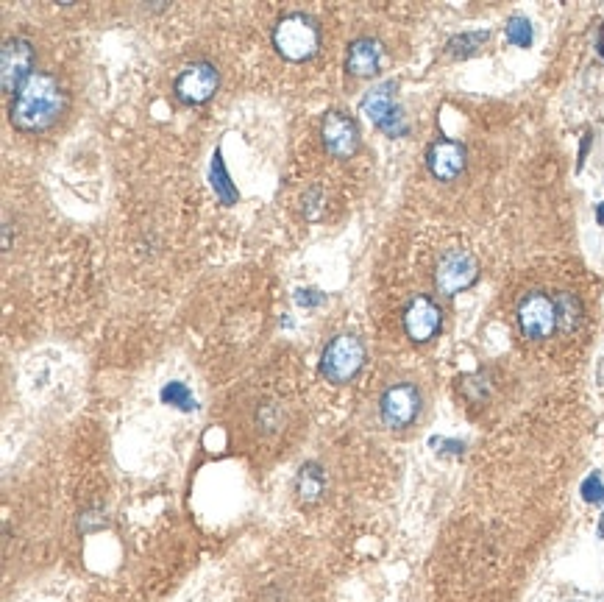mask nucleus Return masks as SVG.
I'll use <instances>...</instances> for the list:
<instances>
[{"label": "nucleus", "instance_id": "1", "mask_svg": "<svg viewBox=\"0 0 604 602\" xmlns=\"http://www.w3.org/2000/svg\"><path fill=\"white\" fill-rule=\"evenodd\" d=\"M67 106V95L62 84L51 73L34 70L28 81L14 92L12 123L20 131H45L62 118Z\"/></svg>", "mask_w": 604, "mask_h": 602}, {"label": "nucleus", "instance_id": "2", "mask_svg": "<svg viewBox=\"0 0 604 602\" xmlns=\"http://www.w3.org/2000/svg\"><path fill=\"white\" fill-rule=\"evenodd\" d=\"M515 324L518 332L532 343L552 341L560 332V321H557V301L554 293L546 290H527L518 304H515Z\"/></svg>", "mask_w": 604, "mask_h": 602}, {"label": "nucleus", "instance_id": "3", "mask_svg": "<svg viewBox=\"0 0 604 602\" xmlns=\"http://www.w3.org/2000/svg\"><path fill=\"white\" fill-rule=\"evenodd\" d=\"M273 48L282 53L287 62H307L321 48V31L307 14H284L273 28Z\"/></svg>", "mask_w": 604, "mask_h": 602}, {"label": "nucleus", "instance_id": "4", "mask_svg": "<svg viewBox=\"0 0 604 602\" xmlns=\"http://www.w3.org/2000/svg\"><path fill=\"white\" fill-rule=\"evenodd\" d=\"M365 366V346L357 335H337L321 354V374L335 385L351 382Z\"/></svg>", "mask_w": 604, "mask_h": 602}, {"label": "nucleus", "instance_id": "5", "mask_svg": "<svg viewBox=\"0 0 604 602\" xmlns=\"http://www.w3.org/2000/svg\"><path fill=\"white\" fill-rule=\"evenodd\" d=\"M479 274H482V268H479L474 251L449 249L440 254L435 265V288L443 296H457L476 285Z\"/></svg>", "mask_w": 604, "mask_h": 602}, {"label": "nucleus", "instance_id": "6", "mask_svg": "<svg viewBox=\"0 0 604 602\" xmlns=\"http://www.w3.org/2000/svg\"><path fill=\"white\" fill-rule=\"evenodd\" d=\"M421 413V391L410 382L390 385L379 399V416L390 430H404Z\"/></svg>", "mask_w": 604, "mask_h": 602}, {"label": "nucleus", "instance_id": "7", "mask_svg": "<svg viewBox=\"0 0 604 602\" xmlns=\"http://www.w3.org/2000/svg\"><path fill=\"white\" fill-rule=\"evenodd\" d=\"M401 324L412 343H429L443 327V310L429 296H412L401 313Z\"/></svg>", "mask_w": 604, "mask_h": 602}, {"label": "nucleus", "instance_id": "8", "mask_svg": "<svg viewBox=\"0 0 604 602\" xmlns=\"http://www.w3.org/2000/svg\"><path fill=\"white\" fill-rule=\"evenodd\" d=\"M218 70L212 62H193L179 73L176 79V98L181 104L201 106L218 92Z\"/></svg>", "mask_w": 604, "mask_h": 602}, {"label": "nucleus", "instance_id": "9", "mask_svg": "<svg viewBox=\"0 0 604 602\" xmlns=\"http://www.w3.org/2000/svg\"><path fill=\"white\" fill-rule=\"evenodd\" d=\"M34 45L28 40L14 37L3 45L0 51V81H3V90L17 92L28 81V76L34 73Z\"/></svg>", "mask_w": 604, "mask_h": 602}, {"label": "nucleus", "instance_id": "10", "mask_svg": "<svg viewBox=\"0 0 604 602\" xmlns=\"http://www.w3.org/2000/svg\"><path fill=\"white\" fill-rule=\"evenodd\" d=\"M323 143H326V151L337 159H348L357 154V148H360V129H357V123L354 118H348L346 112H326L323 115Z\"/></svg>", "mask_w": 604, "mask_h": 602}, {"label": "nucleus", "instance_id": "11", "mask_svg": "<svg viewBox=\"0 0 604 602\" xmlns=\"http://www.w3.org/2000/svg\"><path fill=\"white\" fill-rule=\"evenodd\" d=\"M465 162H468V151L457 140L440 137L426 148V168L437 182H454L457 176H463Z\"/></svg>", "mask_w": 604, "mask_h": 602}, {"label": "nucleus", "instance_id": "12", "mask_svg": "<svg viewBox=\"0 0 604 602\" xmlns=\"http://www.w3.org/2000/svg\"><path fill=\"white\" fill-rule=\"evenodd\" d=\"M382 56H385V51H382L379 42L371 40V37H360V40L348 45L346 70L357 79H371L382 67Z\"/></svg>", "mask_w": 604, "mask_h": 602}, {"label": "nucleus", "instance_id": "13", "mask_svg": "<svg viewBox=\"0 0 604 602\" xmlns=\"http://www.w3.org/2000/svg\"><path fill=\"white\" fill-rule=\"evenodd\" d=\"M393 92H396V84L393 81H385V84H376L373 90L365 92V98H362V115L371 120L373 126L379 129L382 123H385L399 106H396V98H393Z\"/></svg>", "mask_w": 604, "mask_h": 602}, {"label": "nucleus", "instance_id": "14", "mask_svg": "<svg viewBox=\"0 0 604 602\" xmlns=\"http://www.w3.org/2000/svg\"><path fill=\"white\" fill-rule=\"evenodd\" d=\"M557 301V321H560V332L563 335H577L582 321H585V304L579 299L577 293L571 290H557L554 293Z\"/></svg>", "mask_w": 604, "mask_h": 602}, {"label": "nucleus", "instance_id": "15", "mask_svg": "<svg viewBox=\"0 0 604 602\" xmlns=\"http://www.w3.org/2000/svg\"><path fill=\"white\" fill-rule=\"evenodd\" d=\"M209 184H212V190H215V196H218L223 207L237 204L240 193H237V184L232 182L229 171H226V162H223V151L220 148L212 154V162H209Z\"/></svg>", "mask_w": 604, "mask_h": 602}, {"label": "nucleus", "instance_id": "16", "mask_svg": "<svg viewBox=\"0 0 604 602\" xmlns=\"http://www.w3.org/2000/svg\"><path fill=\"white\" fill-rule=\"evenodd\" d=\"M326 491V472H323L318 463H304L296 474V494L301 502H318Z\"/></svg>", "mask_w": 604, "mask_h": 602}, {"label": "nucleus", "instance_id": "17", "mask_svg": "<svg viewBox=\"0 0 604 602\" xmlns=\"http://www.w3.org/2000/svg\"><path fill=\"white\" fill-rule=\"evenodd\" d=\"M162 402L170 407H176V410H184V413H190V410H195V396L193 391L184 385V382H168L165 388H162Z\"/></svg>", "mask_w": 604, "mask_h": 602}, {"label": "nucleus", "instance_id": "18", "mask_svg": "<svg viewBox=\"0 0 604 602\" xmlns=\"http://www.w3.org/2000/svg\"><path fill=\"white\" fill-rule=\"evenodd\" d=\"M488 42V31H465V34H457V37H451L449 40V53L451 56H471L476 53V48H482Z\"/></svg>", "mask_w": 604, "mask_h": 602}, {"label": "nucleus", "instance_id": "19", "mask_svg": "<svg viewBox=\"0 0 604 602\" xmlns=\"http://www.w3.org/2000/svg\"><path fill=\"white\" fill-rule=\"evenodd\" d=\"M507 40L513 42L515 48H529L532 45V23H529L524 14H513L504 26Z\"/></svg>", "mask_w": 604, "mask_h": 602}, {"label": "nucleus", "instance_id": "20", "mask_svg": "<svg viewBox=\"0 0 604 602\" xmlns=\"http://www.w3.org/2000/svg\"><path fill=\"white\" fill-rule=\"evenodd\" d=\"M579 494H582V499H585V502H591V505H602V502H604L602 477H599L596 472L588 474V477L582 480V485H579Z\"/></svg>", "mask_w": 604, "mask_h": 602}, {"label": "nucleus", "instance_id": "21", "mask_svg": "<svg viewBox=\"0 0 604 602\" xmlns=\"http://www.w3.org/2000/svg\"><path fill=\"white\" fill-rule=\"evenodd\" d=\"M296 301L301 304V307H318V304H323L326 301V296H323L321 290H298L296 293Z\"/></svg>", "mask_w": 604, "mask_h": 602}, {"label": "nucleus", "instance_id": "22", "mask_svg": "<svg viewBox=\"0 0 604 602\" xmlns=\"http://www.w3.org/2000/svg\"><path fill=\"white\" fill-rule=\"evenodd\" d=\"M588 148H591V131H585V137H582V145H579V162H577V171L585 165V157H588Z\"/></svg>", "mask_w": 604, "mask_h": 602}, {"label": "nucleus", "instance_id": "23", "mask_svg": "<svg viewBox=\"0 0 604 602\" xmlns=\"http://www.w3.org/2000/svg\"><path fill=\"white\" fill-rule=\"evenodd\" d=\"M596 221H599V226H604V201L596 207Z\"/></svg>", "mask_w": 604, "mask_h": 602}, {"label": "nucleus", "instance_id": "24", "mask_svg": "<svg viewBox=\"0 0 604 602\" xmlns=\"http://www.w3.org/2000/svg\"><path fill=\"white\" fill-rule=\"evenodd\" d=\"M599 53L604 56V28H602V37H599Z\"/></svg>", "mask_w": 604, "mask_h": 602}, {"label": "nucleus", "instance_id": "25", "mask_svg": "<svg viewBox=\"0 0 604 602\" xmlns=\"http://www.w3.org/2000/svg\"><path fill=\"white\" fill-rule=\"evenodd\" d=\"M599 536L604 538V516H602V522H599Z\"/></svg>", "mask_w": 604, "mask_h": 602}]
</instances>
